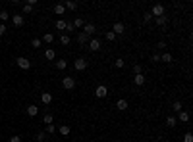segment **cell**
Instances as JSON below:
<instances>
[{
    "mask_svg": "<svg viewBox=\"0 0 193 142\" xmlns=\"http://www.w3.org/2000/svg\"><path fill=\"white\" fill-rule=\"evenodd\" d=\"M151 19H153V15H151L149 12H147V14H145V15H143V21H145V23H149V21H151Z\"/></svg>",
    "mask_w": 193,
    "mask_h": 142,
    "instance_id": "74e56055",
    "label": "cell"
},
{
    "mask_svg": "<svg viewBox=\"0 0 193 142\" xmlns=\"http://www.w3.org/2000/svg\"><path fill=\"white\" fill-rule=\"evenodd\" d=\"M87 65H89V62L83 60V58H77V60L74 62V67H75L77 71H85V69H87Z\"/></svg>",
    "mask_w": 193,
    "mask_h": 142,
    "instance_id": "5b68a950",
    "label": "cell"
},
{
    "mask_svg": "<svg viewBox=\"0 0 193 142\" xmlns=\"http://www.w3.org/2000/svg\"><path fill=\"white\" fill-rule=\"evenodd\" d=\"M155 21H156V25H160V27H162V25L168 23V17H166V14H164V15H160V17H155Z\"/></svg>",
    "mask_w": 193,
    "mask_h": 142,
    "instance_id": "44dd1931",
    "label": "cell"
},
{
    "mask_svg": "<svg viewBox=\"0 0 193 142\" xmlns=\"http://www.w3.org/2000/svg\"><path fill=\"white\" fill-rule=\"evenodd\" d=\"M62 87H64L66 90L75 88V79H74V77H64V79H62Z\"/></svg>",
    "mask_w": 193,
    "mask_h": 142,
    "instance_id": "277c9868",
    "label": "cell"
},
{
    "mask_svg": "<svg viewBox=\"0 0 193 142\" xmlns=\"http://www.w3.org/2000/svg\"><path fill=\"white\" fill-rule=\"evenodd\" d=\"M10 142H22V136H12Z\"/></svg>",
    "mask_w": 193,
    "mask_h": 142,
    "instance_id": "ee69618b",
    "label": "cell"
},
{
    "mask_svg": "<svg viewBox=\"0 0 193 142\" xmlns=\"http://www.w3.org/2000/svg\"><path fill=\"white\" fill-rule=\"evenodd\" d=\"M95 96H97V98H106V96H108L106 85H98V87L95 88Z\"/></svg>",
    "mask_w": 193,
    "mask_h": 142,
    "instance_id": "8992f818",
    "label": "cell"
},
{
    "mask_svg": "<svg viewBox=\"0 0 193 142\" xmlns=\"http://www.w3.org/2000/svg\"><path fill=\"white\" fill-rule=\"evenodd\" d=\"M172 109H174V112H176V113H180V112H181V109H184V106H181V102H180V100H176V102H174V104H172Z\"/></svg>",
    "mask_w": 193,
    "mask_h": 142,
    "instance_id": "d4e9b609",
    "label": "cell"
},
{
    "mask_svg": "<svg viewBox=\"0 0 193 142\" xmlns=\"http://www.w3.org/2000/svg\"><path fill=\"white\" fill-rule=\"evenodd\" d=\"M52 133H56V125H54V123L46 125V134H52Z\"/></svg>",
    "mask_w": 193,
    "mask_h": 142,
    "instance_id": "836d02e7",
    "label": "cell"
},
{
    "mask_svg": "<svg viewBox=\"0 0 193 142\" xmlns=\"http://www.w3.org/2000/svg\"><path fill=\"white\" fill-rule=\"evenodd\" d=\"M104 39H106V40H108V43H112V40H114V39H116V35H114V33H112V31H106V33H104Z\"/></svg>",
    "mask_w": 193,
    "mask_h": 142,
    "instance_id": "f1b7e54d",
    "label": "cell"
},
{
    "mask_svg": "<svg viewBox=\"0 0 193 142\" xmlns=\"http://www.w3.org/2000/svg\"><path fill=\"white\" fill-rule=\"evenodd\" d=\"M184 142H193V134L191 133H185L184 134Z\"/></svg>",
    "mask_w": 193,
    "mask_h": 142,
    "instance_id": "8d00e7d4",
    "label": "cell"
},
{
    "mask_svg": "<svg viewBox=\"0 0 193 142\" xmlns=\"http://www.w3.org/2000/svg\"><path fill=\"white\" fill-rule=\"evenodd\" d=\"M37 142H41V140H37Z\"/></svg>",
    "mask_w": 193,
    "mask_h": 142,
    "instance_id": "bcb514c9",
    "label": "cell"
},
{
    "mask_svg": "<svg viewBox=\"0 0 193 142\" xmlns=\"http://www.w3.org/2000/svg\"><path fill=\"white\" fill-rule=\"evenodd\" d=\"M37 113H39V108H37V106H33V104L27 106V115H29V117H35Z\"/></svg>",
    "mask_w": 193,
    "mask_h": 142,
    "instance_id": "ac0fdd59",
    "label": "cell"
},
{
    "mask_svg": "<svg viewBox=\"0 0 193 142\" xmlns=\"http://www.w3.org/2000/svg\"><path fill=\"white\" fill-rule=\"evenodd\" d=\"M66 31H74V23L72 21H66Z\"/></svg>",
    "mask_w": 193,
    "mask_h": 142,
    "instance_id": "f35d334b",
    "label": "cell"
},
{
    "mask_svg": "<svg viewBox=\"0 0 193 142\" xmlns=\"http://www.w3.org/2000/svg\"><path fill=\"white\" fill-rule=\"evenodd\" d=\"M139 73H143V67L139 65V64H135L133 65V75H139Z\"/></svg>",
    "mask_w": 193,
    "mask_h": 142,
    "instance_id": "d590c367",
    "label": "cell"
},
{
    "mask_svg": "<svg viewBox=\"0 0 193 142\" xmlns=\"http://www.w3.org/2000/svg\"><path fill=\"white\" fill-rule=\"evenodd\" d=\"M124 31H126V25H124L122 21H116V23L112 25V33L114 35H122Z\"/></svg>",
    "mask_w": 193,
    "mask_h": 142,
    "instance_id": "9c48e42d",
    "label": "cell"
},
{
    "mask_svg": "<svg viewBox=\"0 0 193 142\" xmlns=\"http://www.w3.org/2000/svg\"><path fill=\"white\" fill-rule=\"evenodd\" d=\"M56 29H58V31L66 29V21H64V19H56Z\"/></svg>",
    "mask_w": 193,
    "mask_h": 142,
    "instance_id": "484cf974",
    "label": "cell"
},
{
    "mask_svg": "<svg viewBox=\"0 0 193 142\" xmlns=\"http://www.w3.org/2000/svg\"><path fill=\"white\" fill-rule=\"evenodd\" d=\"M133 83H135V87H143V85H145V75H143V73L135 75V77H133Z\"/></svg>",
    "mask_w": 193,
    "mask_h": 142,
    "instance_id": "8fae6325",
    "label": "cell"
},
{
    "mask_svg": "<svg viewBox=\"0 0 193 142\" xmlns=\"http://www.w3.org/2000/svg\"><path fill=\"white\" fill-rule=\"evenodd\" d=\"M72 23H74V29H83V25H85V21H83L81 17H75Z\"/></svg>",
    "mask_w": 193,
    "mask_h": 142,
    "instance_id": "ffe728a7",
    "label": "cell"
},
{
    "mask_svg": "<svg viewBox=\"0 0 193 142\" xmlns=\"http://www.w3.org/2000/svg\"><path fill=\"white\" fill-rule=\"evenodd\" d=\"M22 10H23V14H31V12H33V6H31L29 2H25L23 6H22Z\"/></svg>",
    "mask_w": 193,
    "mask_h": 142,
    "instance_id": "4316f807",
    "label": "cell"
},
{
    "mask_svg": "<svg viewBox=\"0 0 193 142\" xmlns=\"http://www.w3.org/2000/svg\"><path fill=\"white\" fill-rule=\"evenodd\" d=\"M131 142H135V140H131Z\"/></svg>",
    "mask_w": 193,
    "mask_h": 142,
    "instance_id": "f6af8a7d",
    "label": "cell"
},
{
    "mask_svg": "<svg viewBox=\"0 0 193 142\" xmlns=\"http://www.w3.org/2000/svg\"><path fill=\"white\" fill-rule=\"evenodd\" d=\"M41 43H45V44L54 43V35H52V33H45V35H43V39H41Z\"/></svg>",
    "mask_w": 193,
    "mask_h": 142,
    "instance_id": "5bb4252c",
    "label": "cell"
},
{
    "mask_svg": "<svg viewBox=\"0 0 193 142\" xmlns=\"http://www.w3.org/2000/svg\"><path fill=\"white\" fill-rule=\"evenodd\" d=\"M124 65H126V62H124V60H122V58H118V60H116V62H114V67H118V69H122V67H124Z\"/></svg>",
    "mask_w": 193,
    "mask_h": 142,
    "instance_id": "d6a6232c",
    "label": "cell"
},
{
    "mask_svg": "<svg viewBox=\"0 0 193 142\" xmlns=\"http://www.w3.org/2000/svg\"><path fill=\"white\" fill-rule=\"evenodd\" d=\"M58 133H60L62 136H68V134H70V133H72V129H70V125H60V127H58Z\"/></svg>",
    "mask_w": 193,
    "mask_h": 142,
    "instance_id": "9a60e30c",
    "label": "cell"
},
{
    "mask_svg": "<svg viewBox=\"0 0 193 142\" xmlns=\"http://www.w3.org/2000/svg\"><path fill=\"white\" fill-rule=\"evenodd\" d=\"M52 119H54V117H52L50 113H45V117H43V123H45V125H50V123H52Z\"/></svg>",
    "mask_w": 193,
    "mask_h": 142,
    "instance_id": "1f68e13d",
    "label": "cell"
},
{
    "mask_svg": "<svg viewBox=\"0 0 193 142\" xmlns=\"http://www.w3.org/2000/svg\"><path fill=\"white\" fill-rule=\"evenodd\" d=\"M10 17H12V23L15 25V27H22V25L25 23V17L19 15V14H14V15H10Z\"/></svg>",
    "mask_w": 193,
    "mask_h": 142,
    "instance_id": "ba28073f",
    "label": "cell"
},
{
    "mask_svg": "<svg viewBox=\"0 0 193 142\" xmlns=\"http://www.w3.org/2000/svg\"><path fill=\"white\" fill-rule=\"evenodd\" d=\"M176 125H178V121H176V117H174V115H168V117H166V127L174 129Z\"/></svg>",
    "mask_w": 193,
    "mask_h": 142,
    "instance_id": "2e32d148",
    "label": "cell"
},
{
    "mask_svg": "<svg viewBox=\"0 0 193 142\" xmlns=\"http://www.w3.org/2000/svg\"><path fill=\"white\" fill-rule=\"evenodd\" d=\"M81 33H85L87 36H93V35L97 33V27H95V23H85V25H83V31H81Z\"/></svg>",
    "mask_w": 193,
    "mask_h": 142,
    "instance_id": "52a82bcc",
    "label": "cell"
},
{
    "mask_svg": "<svg viewBox=\"0 0 193 142\" xmlns=\"http://www.w3.org/2000/svg\"><path fill=\"white\" fill-rule=\"evenodd\" d=\"M4 33H6V25H4V23H0V36H2Z\"/></svg>",
    "mask_w": 193,
    "mask_h": 142,
    "instance_id": "b9f144b4",
    "label": "cell"
},
{
    "mask_svg": "<svg viewBox=\"0 0 193 142\" xmlns=\"http://www.w3.org/2000/svg\"><path fill=\"white\" fill-rule=\"evenodd\" d=\"M101 46H102L101 39H89V43H87V48H89L91 52H98V50H101Z\"/></svg>",
    "mask_w": 193,
    "mask_h": 142,
    "instance_id": "6da1fadb",
    "label": "cell"
},
{
    "mask_svg": "<svg viewBox=\"0 0 193 142\" xmlns=\"http://www.w3.org/2000/svg\"><path fill=\"white\" fill-rule=\"evenodd\" d=\"M54 14H56V15H64V14H66L64 4H56V6H54Z\"/></svg>",
    "mask_w": 193,
    "mask_h": 142,
    "instance_id": "d6986e66",
    "label": "cell"
},
{
    "mask_svg": "<svg viewBox=\"0 0 193 142\" xmlns=\"http://www.w3.org/2000/svg\"><path fill=\"white\" fill-rule=\"evenodd\" d=\"M15 64H18V67H19V69H25V71H27V69H31V62L27 60V58H23V56H19L18 60H15Z\"/></svg>",
    "mask_w": 193,
    "mask_h": 142,
    "instance_id": "7a4b0ae2",
    "label": "cell"
},
{
    "mask_svg": "<svg viewBox=\"0 0 193 142\" xmlns=\"http://www.w3.org/2000/svg\"><path fill=\"white\" fill-rule=\"evenodd\" d=\"M77 43L83 44V46H87V43H89V36H87L85 33H79V35H77Z\"/></svg>",
    "mask_w": 193,
    "mask_h": 142,
    "instance_id": "e0dca14e",
    "label": "cell"
},
{
    "mask_svg": "<svg viewBox=\"0 0 193 142\" xmlns=\"http://www.w3.org/2000/svg\"><path fill=\"white\" fill-rule=\"evenodd\" d=\"M41 102H43L45 106H48V104L52 102V94L50 92H43V94H41Z\"/></svg>",
    "mask_w": 193,
    "mask_h": 142,
    "instance_id": "7c38bea8",
    "label": "cell"
},
{
    "mask_svg": "<svg viewBox=\"0 0 193 142\" xmlns=\"http://www.w3.org/2000/svg\"><path fill=\"white\" fill-rule=\"evenodd\" d=\"M64 8H66V10H77V2H74V0H68V2H64Z\"/></svg>",
    "mask_w": 193,
    "mask_h": 142,
    "instance_id": "cb8c5ba5",
    "label": "cell"
},
{
    "mask_svg": "<svg viewBox=\"0 0 193 142\" xmlns=\"http://www.w3.org/2000/svg\"><path fill=\"white\" fill-rule=\"evenodd\" d=\"M156 48H158V50H164V48H166V43H162V40H160V43L156 44Z\"/></svg>",
    "mask_w": 193,
    "mask_h": 142,
    "instance_id": "60d3db41",
    "label": "cell"
},
{
    "mask_svg": "<svg viewBox=\"0 0 193 142\" xmlns=\"http://www.w3.org/2000/svg\"><path fill=\"white\" fill-rule=\"evenodd\" d=\"M31 46H33V48H41L43 43H41V39H33V40H31Z\"/></svg>",
    "mask_w": 193,
    "mask_h": 142,
    "instance_id": "e575fe53",
    "label": "cell"
},
{
    "mask_svg": "<svg viewBox=\"0 0 193 142\" xmlns=\"http://www.w3.org/2000/svg\"><path fill=\"white\" fill-rule=\"evenodd\" d=\"M60 44H62V46H68V44H70V36H68V35H62V36H60Z\"/></svg>",
    "mask_w": 193,
    "mask_h": 142,
    "instance_id": "f546056e",
    "label": "cell"
},
{
    "mask_svg": "<svg viewBox=\"0 0 193 142\" xmlns=\"http://www.w3.org/2000/svg\"><path fill=\"white\" fill-rule=\"evenodd\" d=\"M116 108L120 109V112H126L128 109V100H124V98H120L118 102H116Z\"/></svg>",
    "mask_w": 193,
    "mask_h": 142,
    "instance_id": "4fadbf2b",
    "label": "cell"
},
{
    "mask_svg": "<svg viewBox=\"0 0 193 142\" xmlns=\"http://www.w3.org/2000/svg\"><path fill=\"white\" fill-rule=\"evenodd\" d=\"M151 60H153V62H160V54H153V56H151Z\"/></svg>",
    "mask_w": 193,
    "mask_h": 142,
    "instance_id": "7bdbcfd3",
    "label": "cell"
},
{
    "mask_svg": "<svg viewBox=\"0 0 193 142\" xmlns=\"http://www.w3.org/2000/svg\"><path fill=\"white\" fill-rule=\"evenodd\" d=\"M56 67H58L60 71L66 69V67H68V62H66V60H58V62H56Z\"/></svg>",
    "mask_w": 193,
    "mask_h": 142,
    "instance_id": "83f0119b",
    "label": "cell"
},
{
    "mask_svg": "<svg viewBox=\"0 0 193 142\" xmlns=\"http://www.w3.org/2000/svg\"><path fill=\"white\" fill-rule=\"evenodd\" d=\"M8 19H10V14L6 10H2V12H0V21H8Z\"/></svg>",
    "mask_w": 193,
    "mask_h": 142,
    "instance_id": "4dcf8cb0",
    "label": "cell"
},
{
    "mask_svg": "<svg viewBox=\"0 0 193 142\" xmlns=\"http://www.w3.org/2000/svg\"><path fill=\"white\" fill-rule=\"evenodd\" d=\"M153 17H160V15H164V6L162 4H155L153 8H151V12H149Z\"/></svg>",
    "mask_w": 193,
    "mask_h": 142,
    "instance_id": "3957f363",
    "label": "cell"
},
{
    "mask_svg": "<svg viewBox=\"0 0 193 142\" xmlns=\"http://www.w3.org/2000/svg\"><path fill=\"white\" fill-rule=\"evenodd\" d=\"M172 60H174V58H172L170 52H164V54L160 56V62H166V64H172Z\"/></svg>",
    "mask_w": 193,
    "mask_h": 142,
    "instance_id": "7402d4cb",
    "label": "cell"
},
{
    "mask_svg": "<svg viewBox=\"0 0 193 142\" xmlns=\"http://www.w3.org/2000/svg\"><path fill=\"white\" fill-rule=\"evenodd\" d=\"M176 121H180V123H187V121H189V113H187L185 109H181V112L178 113V117H176Z\"/></svg>",
    "mask_w": 193,
    "mask_h": 142,
    "instance_id": "30bf717a",
    "label": "cell"
},
{
    "mask_svg": "<svg viewBox=\"0 0 193 142\" xmlns=\"http://www.w3.org/2000/svg\"><path fill=\"white\" fill-rule=\"evenodd\" d=\"M45 58H46V60H54V58H56V52L52 50V48H46V50H45Z\"/></svg>",
    "mask_w": 193,
    "mask_h": 142,
    "instance_id": "603a6c76",
    "label": "cell"
},
{
    "mask_svg": "<svg viewBox=\"0 0 193 142\" xmlns=\"http://www.w3.org/2000/svg\"><path fill=\"white\" fill-rule=\"evenodd\" d=\"M45 138H46V133H39V134H37V140H41V142H43Z\"/></svg>",
    "mask_w": 193,
    "mask_h": 142,
    "instance_id": "ab89813d",
    "label": "cell"
}]
</instances>
